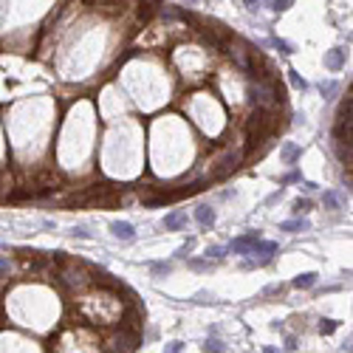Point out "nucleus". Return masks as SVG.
I'll return each instance as SVG.
<instances>
[{"instance_id": "dca6fc26", "label": "nucleus", "mask_w": 353, "mask_h": 353, "mask_svg": "<svg viewBox=\"0 0 353 353\" xmlns=\"http://www.w3.org/2000/svg\"><path fill=\"white\" fill-rule=\"evenodd\" d=\"M212 266H215V263L201 260V257H190V269H192V272H212Z\"/></svg>"}, {"instance_id": "0eeeda50", "label": "nucleus", "mask_w": 353, "mask_h": 353, "mask_svg": "<svg viewBox=\"0 0 353 353\" xmlns=\"http://www.w3.org/2000/svg\"><path fill=\"white\" fill-rule=\"evenodd\" d=\"M325 68L333 71V74L345 68V51H342V48H330V51H325Z\"/></svg>"}, {"instance_id": "ddd939ff", "label": "nucleus", "mask_w": 353, "mask_h": 353, "mask_svg": "<svg viewBox=\"0 0 353 353\" xmlns=\"http://www.w3.org/2000/svg\"><path fill=\"white\" fill-rule=\"evenodd\" d=\"M339 82H322V85H319V91H322V96H325V99H336V93H339Z\"/></svg>"}, {"instance_id": "4468645a", "label": "nucleus", "mask_w": 353, "mask_h": 353, "mask_svg": "<svg viewBox=\"0 0 353 353\" xmlns=\"http://www.w3.org/2000/svg\"><path fill=\"white\" fill-rule=\"evenodd\" d=\"M223 257H226V246H209L206 249V260L209 263H220Z\"/></svg>"}, {"instance_id": "f03ea898", "label": "nucleus", "mask_w": 353, "mask_h": 353, "mask_svg": "<svg viewBox=\"0 0 353 353\" xmlns=\"http://www.w3.org/2000/svg\"><path fill=\"white\" fill-rule=\"evenodd\" d=\"M277 251V243H272V240H260L254 249L249 251L251 254V260L249 263H243V269H254V266H266V263L272 260V254Z\"/></svg>"}, {"instance_id": "7c9ffc66", "label": "nucleus", "mask_w": 353, "mask_h": 353, "mask_svg": "<svg viewBox=\"0 0 353 353\" xmlns=\"http://www.w3.org/2000/svg\"><path fill=\"white\" fill-rule=\"evenodd\" d=\"M342 353H351V336H348V339L342 342Z\"/></svg>"}, {"instance_id": "412c9836", "label": "nucleus", "mask_w": 353, "mask_h": 353, "mask_svg": "<svg viewBox=\"0 0 353 353\" xmlns=\"http://www.w3.org/2000/svg\"><path fill=\"white\" fill-rule=\"evenodd\" d=\"M308 209H311V201H308V198H297V201H294V215L297 217L305 215Z\"/></svg>"}, {"instance_id": "20e7f679", "label": "nucleus", "mask_w": 353, "mask_h": 353, "mask_svg": "<svg viewBox=\"0 0 353 353\" xmlns=\"http://www.w3.org/2000/svg\"><path fill=\"white\" fill-rule=\"evenodd\" d=\"M187 223H190V215H187L184 209H172V212H167V217H164V229H167V232H181Z\"/></svg>"}, {"instance_id": "7ed1b4c3", "label": "nucleus", "mask_w": 353, "mask_h": 353, "mask_svg": "<svg viewBox=\"0 0 353 353\" xmlns=\"http://www.w3.org/2000/svg\"><path fill=\"white\" fill-rule=\"evenodd\" d=\"M263 240L260 232H246V235H240V238H235L232 243H229V249L226 251H235V254H249L257 243Z\"/></svg>"}, {"instance_id": "9b49d317", "label": "nucleus", "mask_w": 353, "mask_h": 353, "mask_svg": "<svg viewBox=\"0 0 353 353\" xmlns=\"http://www.w3.org/2000/svg\"><path fill=\"white\" fill-rule=\"evenodd\" d=\"M147 269L156 277H164V274H172V263L170 260H161V263H147Z\"/></svg>"}, {"instance_id": "f8f14e48", "label": "nucleus", "mask_w": 353, "mask_h": 353, "mask_svg": "<svg viewBox=\"0 0 353 353\" xmlns=\"http://www.w3.org/2000/svg\"><path fill=\"white\" fill-rule=\"evenodd\" d=\"M204 353H226V345L217 339V336H209L204 342Z\"/></svg>"}, {"instance_id": "423d86ee", "label": "nucleus", "mask_w": 353, "mask_h": 353, "mask_svg": "<svg viewBox=\"0 0 353 353\" xmlns=\"http://www.w3.org/2000/svg\"><path fill=\"white\" fill-rule=\"evenodd\" d=\"M110 232H113V238L125 240V243L136 240V226L127 223V220H113V223H110Z\"/></svg>"}, {"instance_id": "f3484780", "label": "nucleus", "mask_w": 353, "mask_h": 353, "mask_svg": "<svg viewBox=\"0 0 353 353\" xmlns=\"http://www.w3.org/2000/svg\"><path fill=\"white\" fill-rule=\"evenodd\" d=\"M285 74H288V82H291V85H294L297 91H308V82L302 80V77H299V74H297V71H285Z\"/></svg>"}, {"instance_id": "393cba45", "label": "nucleus", "mask_w": 353, "mask_h": 353, "mask_svg": "<svg viewBox=\"0 0 353 353\" xmlns=\"http://www.w3.org/2000/svg\"><path fill=\"white\" fill-rule=\"evenodd\" d=\"M181 351H184V342L181 339L167 342V345H164V353H181Z\"/></svg>"}, {"instance_id": "bb28decb", "label": "nucleus", "mask_w": 353, "mask_h": 353, "mask_svg": "<svg viewBox=\"0 0 353 353\" xmlns=\"http://www.w3.org/2000/svg\"><path fill=\"white\" fill-rule=\"evenodd\" d=\"M9 269H12V260L0 254V274H9Z\"/></svg>"}, {"instance_id": "f257e3e1", "label": "nucleus", "mask_w": 353, "mask_h": 353, "mask_svg": "<svg viewBox=\"0 0 353 353\" xmlns=\"http://www.w3.org/2000/svg\"><path fill=\"white\" fill-rule=\"evenodd\" d=\"M138 348V330L136 328H116L113 339H108L105 351L108 353H133Z\"/></svg>"}, {"instance_id": "9d476101", "label": "nucleus", "mask_w": 353, "mask_h": 353, "mask_svg": "<svg viewBox=\"0 0 353 353\" xmlns=\"http://www.w3.org/2000/svg\"><path fill=\"white\" fill-rule=\"evenodd\" d=\"M294 288H314V285H317V274L314 272H305V274H297L294 277Z\"/></svg>"}, {"instance_id": "c85d7f7f", "label": "nucleus", "mask_w": 353, "mask_h": 353, "mask_svg": "<svg viewBox=\"0 0 353 353\" xmlns=\"http://www.w3.org/2000/svg\"><path fill=\"white\" fill-rule=\"evenodd\" d=\"M299 190H302V192H314V190H317V184H311V181H299Z\"/></svg>"}, {"instance_id": "39448f33", "label": "nucleus", "mask_w": 353, "mask_h": 353, "mask_svg": "<svg viewBox=\"0 0 353 353\" xmlns=\"http://www.w3.org/2000/svg\"><path fill=\"white\" fill-rule=\"evenodd\" d=\"M192 217H195V223H201V226H204V229H212V226H215V220H217L215 209H212V206H209V204H201V206H195Z\"/></svg>"}, {"instance_id": "aec40b11", "label": "nucleus", "mask_w": 353, "mask_h": 353, "mask_svg": "<svg viewBox=\"0 0 353 353\" xmlns=\"http://www.w3.org/2000/svg\"><path fill=\"white\" fill-rule=\"evenodd\" d=\"M272 46L277 48V51H280V54H283V57H288V54H291V51H294V48L288 46V43H285V40H280V37H272Z\"/></svg>"}, {"instance_id": "c756f323", "label": "nucleus", "mask_w": 353, "mask_h": 353, "mask_svg": "<svg viewBox=\"0 0 353 353\" xmlns=\"http://www.w3.org/2000/svg\"><path fill=\"white\" fill-rule=\"evenodd\" d=\"M285 351H297V339H294V336H288V339H285Z\"/></svg>"}, {"instance_id": "5701e85b", "label": "nucleus", "mask_w": 353, "mask_h": 353, "mask_svg": "<svg viewBox=\"0 0 353 353\" xmlns=\"http://www.w3.org/2000/svg\"><path fill=\"white\" fill-rule=\"evenodd\" d=\"M68 235H71V238H80V240H91V238H93V235H91V232H88L85 226H74Z\"/></svg>"}, {"instance_id": "a878e982", "label": "nucleus", "mask_w": 353, "mask_h": 353, "mask_svg": "<svg viewBox=\"0 0 353 353\" xmlns=\"http://www.w3.org/2000/svg\"><path fill=\"white\" fill-rule=\"evenodd\" d=\"M283 192H285V190H283V187H280L277 192H272V195H269V198H266V204H269V206H272V204H277V201L283 198Z\"/></svg>"}, {"instance_id": "2eb2a0df", "label": "nucleus", "mask_w": 353, "mask_h": 353, "mask_svg": "<svg viewBox=\"0 0 353 353\" xmlns=\"http://www.w3.org/2000/svg\"><path fill=\"white\" fill-rule=\"evenodd\" d=\"M336 328H339V322H336V319H319V325H317V330L322 333V336H330Z\"/></svg>"}, {"instance_id": "6ab92c4d", "label": "nucleus", "mask_w": 353, "mask_h": 353, "mask_svg": "<svg viewBox=\"0 0 353 353\" xmlns=\"http://www.w3.org/2000/svg\"><path fill=\"white\" fill-rule=\"evenodd\" d=\"M192 249H195V238H190V240H187V243L181 246V249L175 251V257H178V260H187V257L192 254Z\"/></svg>"}, {"instance_id": "4be33fe9", "label": "nucleus", "mask_w": 353, "mask_h": 353, "mask_svg": "<svg viewBox=\"0 0 353 353\" xmlns=\"http://www.w3.org/2000/svg\"><path fill=\"white\" fill-rule=\"evenodd\" d=\"M192 302H198V305H209V302H215V294H209V291H198V294L192 297Z\"/></svg>"}, {"instance_id": "cd10ccee", "label": "nucleus", "mask_w": 353, "mask_h": 353, "mask_svg": "<svg viewBox=\"0 0 353 353\" xmlns=\"http://www.w3.org/2000/svg\"><path fill=\"white\" fill-rule=\"evenodd\" d=\"M294 181H302V178H299V172H288L283 181H280V187H283V184H294Z\"/></svg>"}, {"instance_id": "b1692460", "label": "nucleus", "mask_w": 353, "mask_h": 353, "mask_svg": "<svg viewBox=\"0 0 353 353\" xmlns=\"http://www.w3.org/2000/svg\"><path fill=\"white\" fill-rule=\"evenodd\" d=\"M266 6H269L272 12H285V9L294 6V3H291V0H274V3H266Z\"/></svg>"}, {"instance_id": "a211bd4d", "label": "nucleus", "mask_w": 353, "mask_h": 353, "mask_svg": "<svg viewBox=\"0 0 353 353\" xmlns=\"http://www.w3.org/2000/svg\"><path fill=\"white\" fill-rule=\"evenodd\" d=\"M322 206H325V209H339V195L336 192H325L322 195Z\"/></svg>"}, {"instance_id": "2f4dec72", "label": "nucleus", "mask_w": 353, "mask_h": 353, "mask_svg": "<svg viewBox=\"0 0 353 353\" xmlns=\"http://www.w3.org/2000/svg\"><path fill=\"white\" fill-rule=\"evenodd\" d=\"M263 353H280V351H277V348H266Z\"/></svg>"}, {"instance_id": "6e6552de", "label": "nucleus", "mask_w": 353, "mask_h": 353, "mask_svg": "<svg viewBox=\"0 0 353 353\" xmlns=\"http://www.w3.org/2000/svg\"><path fill=\"white\" fill-rule=\"evenodd\" d=\"M308 229H311L308 217H291V220L280 223V232H288V235H299V232H308Z\"/></svg>"}, {"instance_id": "1a4fd4ad", "label": "nucleus", "mask_w": 353, "mask_h": 353, "mask_svg": "<svg viewBox=\"0 0 353 353\" xmlns=\"http://www.w3.org/2000/svg\"><path fill=\"white\" fill-rule=\"evenodd\" d=\"M299 156H302V147H299L297 141H285L283 147H280V159H283V164H297Z\"/></svg>"}]
</instances>
